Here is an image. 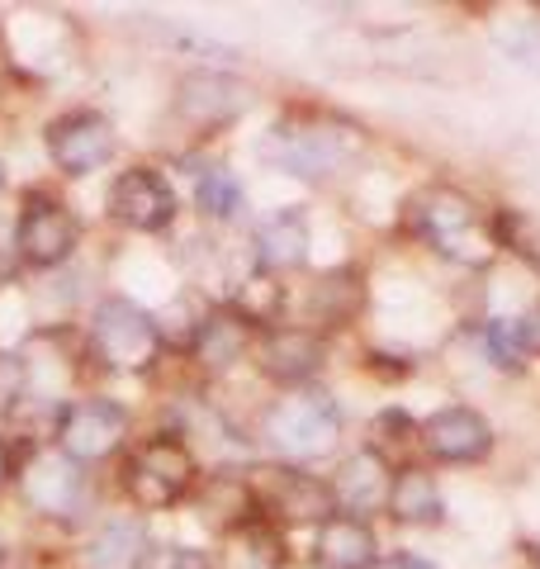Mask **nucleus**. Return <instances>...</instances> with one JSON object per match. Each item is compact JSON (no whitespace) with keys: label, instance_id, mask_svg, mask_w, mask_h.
<instances>
[{"label":"nucleus","instance_id":"obj_1","mask_svg":"<svg viewBox=\"0 0 540 569\" xmlns=\"http://www.w3.org/2000/svg\"><path fill=\"white\" fill-rule=\"evenodd\" d=\"M403 233L470 271H483L498 257V238L479 223V204L450 181H431L412 194L403 204Z\"/></svg>","mask_w":540,"mask_h":569},{"label":"nucleus","instance_id":"obj_2","mask_svg":"<svg viewBox=\"0 0 540 569\" xmlns=\"http://www.w3.org/2000/svg\"><path fill=\"white\" fill-rule=\"evenodd\" d=\"M261 162L276 167L299 181H332V176L351 171L356 157L366 152V133L347 119H280L276 129L261 138Z\"/></svg>","mask_w":540,"mask_h":569},{"label":"nucleus","instance_id":"obj_3","mask_svg":"<svg viewBox=\"0 0 540 569\" xmlns=\"http://www.w3.org/2000/svg\"><path fill=\"white\" fill-rule=\"evenodd\" d=\"M86 356L104 376H123V380L152 376L161 366V356H167L157 313L133 305L129 295L96 299V309L86 318Z\"/></svg>","mask_w":540,"mask_h":569},{"label":"nucleus","instance_id":"obj_4","mask_svg":"<svg viewBox=\"0 0 540 569\" xmlns=\"http://www.w3.org/2000/svg\"><path fill=\"white\" fill-rule=\"evenodd\" d=\"M341 427H347L341 422V403L322 385H303V389H284L261 413V441L280 466L309 470L313 460L341 447Z\"/></svg>","mask_w":540,"mask_h":569},{"label":"nucleus","instance_id":"obj_5","mask_svg":"<svg viewBox=\"0 0 540 569\" xmlns=\"http://www.w3.org/2000/svg\"><path fill=\"white\" fill-rule=\"evenodd\" d=\"M14 498L33 512L39 522H58V527H77L90 503H96V485L90 470L77 466L71 456H62L52 441L33 437L24 451H14Z\"/></svg>","mask_w":540,"mask_h":569},{"label":"nucleus","instance_id":"obj_6","mask_svg":"<svg viewBox=\"0 0 540 569\" xmlns=\"http://www.w3.org/2000/svg\"><path fill=\"white\" fill-rule=\"evenodd\" d=\"M119 489L138 512L180 508L200 489V460L176 432H152L119 456Z\"/></svg>","mask_w":540,"mask_h":569},{"label":"nucleus","instance_id":"obj_7","mask_svg":"<svg viewBox=\"0 0 540 569\" xmlns=\"http://www.w3.org/2000/svg\"><path fill=\"white\" fill-rule=\"evenodd\" d=\"M48 441L86 470L104 466V460H119L133 447V413L119 399H104V395L67 399V403H58V413H52Z\"/></svg>","mask_w":540,"mask_h":569},{"label":"nucleus","instance_id":"obj_8","mask_svg":"<svg viewBox=\"0 0 540 569\" xmlns=\"http://www.w3.org/2000/svg\"><path fill=\"white\" fill-rule=\"evenodd\" d=\"M242 479H247V489H251V503H257V518L266 527H276V531L318 527V522H328L332 512H337L328 479L313 475V470L266 460V466L242 470Z\"/></svg>","mask_w":540,"mask_h":569},{"label":"nucleus","instance_id":"obj_9","mask_svg":"<svg viewBox=\"0 0 540 569\" xmlns=\"http://www.w3.org/2000/svg\"><path fill=\"white\" fill-rule=\"evenodd\" d=\"M10 247H14V261H20L24 271H58V266H67L77 257L81 219L52 190H24Z\"/></svg>","mask_w":540,"mask_h":569},{"label":"nucleus","instance_id":"obj_10","mask_svg":"<svg viewBox=\"0 0 540 569\" xmlns=\"http://www.w3.org/2000/svg\"><path fill=\"white\" fill-rule=\"evenodd\" d=\"M43 148H48V162L58 167V176L86 181V176L104 171L119 157V133L110 114H100V110H62L58 119H48Z\"/></svg>","mask_w":540,"mask_h":569},{"label":"nucleus","instance_id":"obj_11","mask_svg":"<svg viewBox=\"0 0 540 569\" xmlns=\"http://www.w3.org/2000/svg\"><path fill=\"white\" fill-rule=\"evenodd\" d=\"M247 110H251V86L242 77H232V71H213V67L186 71L171 96V114L204 138L238 123Z\"/></svg>","mask_w":540,"mask_h":569},{"label":"nucleus","instance_id":"obj_12","mask_svg":"<svg viewBox=\"0 0 540 569\" xmlns=\"http://www.w3.org/2000/svg\"><path fill=\"white\" fill-rule=\"evenodd\" d=\"M104 213H110V223H119L123 233H167L180 213V200H176V186L161 176L157 167L138 162L129 171H119L110 190H104Z\"/></svg>","mask_w":540,"mask_h":569},{"label":"nucleus","instance_id":"obj_13","mask_svg":"<svg viewBox=\"0 0 540 569\" xmlns=\"http://www.w3.org/2000/svg\"><path fill=\"white\" fill-rule=\"evenodd\" d=\"M251 361H257V370L270 385H280V395L284 389H303L328 366V337L303 328V323H276V328L257 332Z\"/></svg>","mask_w":540,"mask_h":569},{"label":"nucleus","instance_id":"obj_14","mask_svg":"<svg viewBox=\"0 0 540 569\" xmlns=\"http://www.w3.org/2000/svg\"><path fill=\"white\" fill-rule=\"evenodd\" d=\"M418 447L437 466H479L493 456V422L470 403H450L418 422Z\"/></svg>","mask_w":540,"mask_h":569},{"label":"nucleus","instance_id":"obj_15","mask_svg":"<svg viewBox=\"0 0 540 569\" xmlns=\"http://www.w3.org/2000/svg\"><path fill=\"white\" fill-rule=\"evenodd\" d=\"M389 485H393V460L374 447H356L337 460V470L328 475L332 503L337 512H351V518H374L389 503Z\"/></svg>","mask_w":540,"mask_h":569},{"label":"nucleus","instance_id":"obj_16","mask_svg":"<svg viewBox=\"0 0 540 569\" xmlns=\"http://www.w3.org/2000/svg\"><path fill=\"white\" fill-rule=\"evenodd\" d=\"M309 247H313V228H309V213L303 209H276L270 219L257 223L251 233V257H257V271L266 276H294L309 266Z\"/></svg>","mask_w":540,"mask_h":569},{"label":"nucleus","instance_id":"obj_17","mask_svg":"<svg viewBox=\"0 0 540 569\" xmlns=\"http://www.w3.org/2000/svg\"><path fill=\"white\" fill-rule=\"evenodd\" d=\"M251 342H257V328H251L247 318L232 313L228 305H213V313L204 318V328H200V337H194V347H190V361H194L200 376L223 380L251 356Z\"/></svg>","mask_w":540,"mask_h":569},{"label":"nucleus","instance_id":"obj_18","mask_svg":"<svg viewBox=\"0 0 540 569\" xmlns=\"http://www.w3.org/2000/svg\"><path fill=\"white\" fill-rule=\"evenodd\" d=\"M380 537L374 522L351 518V512H332L328 522L313 527V565L318 569H374L380 565Z\"/></svg>","mask_w":540,"mask_h":569},{"label":"nucleus","instance_id":"obj_19","mask_svg":"<svg viewBox=\"0 0 540 569\" xmlns=\"http://www.w3.org/2000/svg\"><path fill=\"white\" fill-rule=\"evenodd\" d=\"M389 522L399 527H441L446 522V493H441V479L431 466H403L393 470V485H389Z\"/></svg>","mask_w":540,"mask_h":569},{"label":"nucleus","instance_id":"obj_20","mask_svg":"<svg viewBox=\"0 0 540 569\" xmlns=\"http://www.w3.org/2000/svg\"><path fill=\"white\" fill-rule=\"evenodd\" d=\"M148 546H152V537L138 518H110L90 531L81 565L86 569H138L142 556H148Z\"/></svg>","mask_w":540,"mask_h":569},{"label":"nucleus","instance_id":"obj_21","mask_svg":"<svg viewBox=\"0 0 540 569\" xmlns=\"http://www.w3.org/2000/svg\"><path fill=\"white\" fill-rule=\"evenodd\" d=\"M213 569H290L284 531L266 527V522H247L238 531H228L219 541V565Z\"/></svg>","mask_w":540,"mask_h":569},{"label":"nucleus","instance_id":"obj_22","mask_svg":"<svg viewBox=\"0 0 540 569\" xmlns=\"http://www.w3.org/2000/svg\"><path fill=\"white\" fill-rule=\"evenodd\" d=\"M200 518H204V527L219 531V541L228 537V531L247 527V522H261L242 470H219V475H209L204 498H200Z\"/></svg>","mask_w":540,"mask_h":569},{"label":"nucleus","instance_id":"obj_23","mask_svg":"<svg viewBox=\"0 0 540 569\" xmlns=\"http://www.w3.org/2000/svg\"><path fill=\"white\" fill-rule=\"evenodd\" d=\"M247 204V190L238 181V171L228 167H200L194 171V209L204 213L209 223H232Z\"/></svg>","mask_w":540,"mask_h":569},{"label":"nucleus","instance_id":"obj_24","mask_svg":"<svg viewBox=\"0 0 540 569\" xmlns=\"http://www.w3.org/2000/svg\"><path fill=\"white\" fill-rule=\"evenodd\" d=\"M33 399L24 351H0V422H10Z\"/></svg>","mask_w":540,"mask_h":569},{"label":"nucleus","instance_id":"obj_25","mask_svg":"<svg viewBox=\"0 0 540 569\" xmlns=\"http://www.w3.org/2000/svg\"><path fill=\"white\" fill-rule=\"evenodd\" d=\"M483 351H489V361L502 370H517L527 361V342H521L517 318H489V323H483Z\"/></svg>","mask_w":540,"mask_h":569},{"label":"nucleus","instance_id":"obj_26","mask_svg":"<svg viewBox=\"0 0 540 569\" xmlns=\"http://www.w3.org/2000/svg\"><path fill=\"white\" fill-rule=\"evenodd\" d=\"M138 569H213V560L204 556V550H194V546H180V541H152Z\"/></svg>","mask_w":540,"mask_h":569},{"label":"nucleus","instance_id":"obj_27","mask_svg":"<svg viewBox=\"0 0 540 569\" xmlns=\"http://www.w3.org/2000/svg\"><path fill=\"white\" fill-rule=\"evenodd\" d=\"M374 569H437L427 556H418V550H389V556H380V565Z\"/></svg>","mask_w":540,"mask_h":569},{"label":"nucleus","instance_id":"obj_28","mask_svg":"<svg viewBox=\"0 0 540 569\" xmlns=\"http://www.w3.org/2000/svg\"><path fill=\"white\" fill-rule=\"evenodd\" d=\"M517 323H521V342H527V356H540V305L527 318H517Z\"/></svg>","mask_w":540,"mask_h":569},{"label":"nucleus","instance_id":"obj_29","mask_svg":"<svg viewBox=\"0 0 540 569\" xmlns=\"http://www.w3.org/2000/svg\"><path fill=\"white\" fill-rule=\"evenodd\" d=\"M10 489H14V447L0 437V498H6Z\"/></svg>","mask_w":540,"mask_h":569},{"label":"nucleus","instance_id":"obj_30","mask_svg":"<svg viewBox=\"0 0 540 569\" xmlns=\"http://www.w3.org/2000/svg\"><path fill=\"white\" fill-rule=\"evenodd\" d=\"M0 190H6V162H0Z\"/></svg>","mask_w":540,"mask_h":569},{"label":"nucleus","instance_id":"obj_31","mask_svg":"<svg viewBox=\"0 0 540 569\" xmlns=\"http://www.w3.org/2000/svg\"><path fill=\"white\" fill-rule=\"evenodd\" d=\"M536 565H540V546H536Z\"/></svg>","mask_w":540,"mask_h":569},{"label":"nucleus","instance_id":"obj_32","mask_svg":"<svg viewBox=\"0 0 540 569\" xmlns=\"http://www.w3.org/2000/svg\"><path fill=\"white\" fill-rule=\"evenodd\" d=\"M0 560H6V550H0Z\"/></svg>","mask_w":540,"mask_h":569}]
</instances>
